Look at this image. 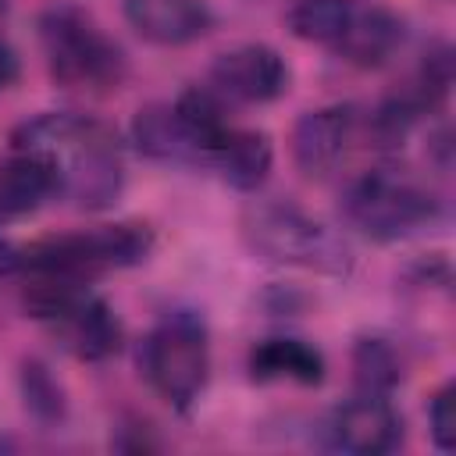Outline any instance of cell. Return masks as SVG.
<instances>
[{"label":"cell","instance_id":"cell-11","mask_svg":"<svg viewBox=\"0 0 456 456\" xmlns=\"http://www.w3.org/2000/svg\"><path fill=\"white\" fill-rule=\"evenodd\" d=\"M353 125H356V114L353 107H317V110H306L296 128H292V157H296V167L310 178H321L328 175L349 139H353Z\"/></svg>","mask_w":456,"mask_h":456},{"label":"cell","instance_id":"cell-15","mask_svg":"<svg viewBox=\"0 0 456 456\" xmlns=\"http://www.w3.org/2000/svg\"><path fill=\"white\" fill-rule=\"evenodd\" d=\"M217 167V175L239 189V192H253L267 171H271V142L264 132H253V128H235L221 139V146L210 153V160Z\"/></svg>","mask_w":456,"mask_h":456},{"label":"cell","instance_id":"cell-23","mask_svg":"<svg viewBox=\"0 0 456 456\" xmlns=\"http://www.w3.org/2000/svg\"><path fill=\"white\" fill-rule=\"evenodd\" d=\"M21 267V249H14L7 239H0V274H11Z\"/></svg>","mask_w":456,"mask_h":456},{"label":"cell","instance_id":"cell-3","mask_svg":"<svg viewBox=\"0 0 456 456\" xmlns=\"http://www.w3.org/2000/svg\"><path fill=\"white\" fill-rule=\"evenodd\" d=\"M25 310L50 324L78 360H107L121 349V321L78 278L32 274L25 289Z\"/></svg>","mask_w":456,"mask_h":456},{"label":"cell","instance_id":"cell-12","mask_svg":"<svg viewBox=\"0 0 456 456\" xmlns=\"http://www.w3.org/2000/svg\"><path fill=\"white\" fill-rule=\"evenodd\" d=\"M132 28L160 46H182L210 28L207 0H125Z\"/></svg>","mask_w":456,"mask_h":456},{"label":"cell","instance_id":"cell-7","mask_svg":"<svg viewBox=\"0 0 456 456\" xmlns=\"http://www.w3.org/2000/svg\"><path fill=\"white\" fill-rule=\"evenodd\" d=\"M142 370L153 392L175 406L189 410L210 374V346H207V328L192 310H175L167 314L142 342Z\"/></svg>","mask_w":456,"mask_h":456},{"label":"cell","instance_id":"cell-16","mask_svg":"<svg viewBox=\"0 0 456 456\" xmlns=\"http://www.w3.org/2000/svg\"><path fill=\"white\" fill-rule=\"evenodd\" d=\"M171 110H175V118H178L185 139L192 142L196 160H210V153H214V150L221 146V139L232 132V121L224 118V103H221V96H217L214 89L192 86V89H185V93L171 103Z\"/></svg>","mask_w":456,"mask_h":456},{"label":"cell","instance_id":"cell-22","mask_svg":"<svg viewBox=\"0 0 456 456\" xmlns=\"http://www.w3.org/2000/svg\"><path fill=\"white\" fill-rule=\"evenodd\" d=\"M18 75H21V64H18V53L0 39V89H7V86H14L18 82Z\"/></svg>","mask_w":456,"mask_h":456},{"label":"cell","instance_id":"cell-21","mask_svg":"<svg viewBox=\"0 0 456 456\" xmlns=\"http://www.w3.org/2000/svg\"><path fill=\"white\" fill-rule=\"evenodd\" d=\"M428 424H431V438L442 452L456 449V385H445L435 392L431 410H428Z\"/></svg>","mask_w":456,"mask_h":456},{"label":"cell","instance_id":"cell-20","mask_svg":"<svg viewBox=\"0 0 456 456\" xmlns=\"http://www.w3.org/2000/svg\"><path fill=\"white\" fill-rule=\"evenodd\" d=\"M21 392H25V406L39 420L50 424V420H61L64 417V392H61V385L53 381V374L43 363L28 360L21 367Z\"/></svg>","mask_w":456,"mask_h":456},{"label":"cell","instance_id":"cell-1","mask_svg":"<svg viewBox=\"0 0 456 456\" xmlns=\"http://www.w3.org/2000/svg\"><path fill=\"white\" fill-rule=\"evenodd\" d=\"M11 146L50 153L61 167V196L86 210L110 207L125 185V164L114 132L86 114H39L14 128Z\"/></svg>","mask_w":456,"mask_h":456},{"label":"cell","instance_id":"cell-19","mask_svg":"<svg viewBox=\"0 0 456 456\" xmlns=\"http://www.w3.org/2000/svg\"><path fill=\"white\" fill-rule=\"evenodd\" d=\"M353 378L360 392L388 395L399 381V356L385 338H360L353 349Z\"/></svg>","mask_w":456,"mask_h":456},{"label":"cell","instance_id":"cell-2","mask_svg":"<svg viewBox=\"0 0 456 456\" xmlns=\"http://www.w3.org/2000/svg\"><path fill=\"white\" fill-rule=\"evenodd\" d=\"M239 228L249 253L271 264L310 267L324 274H346L353 264L349 249L321 221L285 200H253L242 210Z\"/></svg>","mask_w":456,"mask_h":456},{"label":"cell","instance_id":"cell-24","mask_svg":"<svg viewBox=\"0 0 456 456\" xmlns=\"http://www.w3.org/2000/svg\"><path fill=\"white\" fill-rule=\"evenodd\" d=\"M7 4H11V0H0V14H4V11H7Z\"/></svg>","mask_w":456,"mask_h":456},{"label":"cell","instance_id":"cell-13","mask_svg":"<svg viewBox=\"0 0 456 456\" xmlns=\"http://www.w3.org/2000/svg\"><path fill=\"white\" fill-rule=\"evenodd\" d=\"M399 46H403V21L392 11L353 4V14L331 50L356 68H381L385 61H392Z\"/></svg>","mask_w":456,"mask_h":456},{"label":"cell","instance_id":"cell-17","mask_svg":"<svg viewBox=\"0 0 456 456\" xmlns=\"http://www.w3.org/2000/svg\"><path fill=\"white\" fill-rule=\"evenodd\" d=\"M132 135H135V146L153 157V160H196V150L192 142L185 139L171 103H150L135 114L132 121Z\"/></svg>","mask_w":456,"mask_h":456},{"label":"cell","instance_id":"cell-8","mask_svg":"<svg viewBox=\"0 0 456 456\" xmlns=\"http://www.w3.org/2000/svg\"><path fill=\"white\" fill-rule=\"evenodd\" d=\"M210 82L217 96H232L242 103H271L289 89V64L274 46L242 43L224 50L210 64Z\"/></svg>","mask_w":456,"mask_h":456},{"label":"cell","instance_id":"cell-14","mask_svg":"<svg viewBox=\"0 0 456 456\" xmlns=\"http://www.w3.org/2000/svg\"><path fill=\"white\" fill-rule=\"evenodd\" d=\"M249 374L256 381L321 385L324 381V356L303 338H264L249 353Z\"/></svg>","mask_w":456,"mask_h":456},{"label":"cell","instance_id":"cell-6","mask_svg":"<svg viewBox=\"0 0 456 456\" xmlns=\"http://www.w3.org/2000/svg\"><path fill=\"white\" fill-rule=\"evenodd\" d=\"M342 217L374 242H395L435 224L438 200L413 178L392 167H374L346 185Z\"/></svg>","mask_w":456,"mask_h":456},{"label":"cell","instance_id":"cell-4","mask_svg":"<svg viewBox=\"0 0 456 456\" xmlns=\"http://www.w3.org/2000/svg\"><path fill=\"white\" fill-rule=\"evenodd\" d=\"M39 43L46 53L50 78L64 89H118L125 78L121 46L82 11L50 7L39 18Z\"/></svg>","mask_w":456,"mask_h":456},{"label":"cell","instance_id":"cell-10","mask_svg":"<svg viewBox=\"0 0 456 456\" xmlns=\"http://www.w3.org/2000/svg\"><path fill=\"white\" fill-rule=\"evenodd\" d=\"M53 196H61V167L50 153L14 150L0 160V224L39 210Z\"/></svg>","mask_w":456,"mask_h":456},{"label":"cell","instance_id":"cell-5","mask_svg":"<svg viewBox=\"0 0 456 456\" xmlns=\"http://www.w3.org/2000/svg\"><path fill=\"white\" fill-rule=\"evenodd\" d=\"M150 249H153V232L139 221H125V224L46 235L21 249V267L28 274H64L89 281L103 271L142 264Z\"/></svg>","mask_w":456,"mask_h":456},{"label":"cell","instance_id":"cell-9","mask_svg":"<svg viewBox=\"0 0 456 456\" xmlns=\"http://www.w3.org/2000/svg\"><path fill=\"white\" fill-rule=\"evenodd\" d=\"M328 431H331V445L342 452L381 456V452L399 445L403 420H399L395 406L388 403V395L360 392L356 399H349L346 406L335 410Z\"/></svg>","mask_w":456,"mask_h":456},{"label":"cell","instance_id":"cell-18","mask_svg":"<svg viewBox=\"0 0 456 456\" xmlns=\"http://www.w3.org/2000/svg\"><path fill=\"white\" fill-rule=\"evenodd\" d=\"M356 0H296L289 11V28L299 39L335 46Z\"/></svg>","mask_w":456,"mask_h":456}]
</instances>
